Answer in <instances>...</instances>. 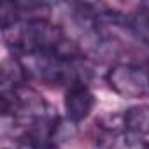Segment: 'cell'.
Masks as SVG:
<instances>
[{
    "instance_id": "6da1fadb",
    "label": "cell",
    "mask_w": 149,
    "mask_h": 149,
    "mask_svg": "<svg viewBox=\"0 0 149 149\" xmlns=\"http://www.w3.org/2000/svg\"><path fill=\"white\" fill-rule=\"evenodd\" d=\"M4 40L13 51L14 58L35 54H70L83 56L76 42L46 18H18L13 25L2 28Z\"/></svg>"
},
{
    "instance_id": "7a4b0ae2",
    "label": "cell",
    "mask_w": 149,
    "mask_h": 149,
    "mask_svg": "<svg viewBox=\"0 0 149 149\" xmlns=\"http://www.w3.org/2000/svg\"><path fill=\"white\" fill-rule=\"evenodd\" d=\"M26 77L37 79L51 86H65L88 83L90 68L83 63V56L70 54H35L16 58Z\"/></svg>"
},
{
    "instance_id": "3957f363",
    "label": "cell",
    "mask_w": 149,
    "mask_h": 149,
    "mask_svg": "<svg viewBox=\"0 0 149 149\" xmlns=\"http://www.w3.org/2000/svg\"><path fill=\"white\" fill-rule=\"evenodd\" d=\"M109 88L123 98L149 97V68L139 63H116L107 72Z\"/></svg>"
},
{
    "instance_id": "277c9868",
    "label": "cell",
    "mask_w": 149,
    "mask_h": 149,
    "mask_svg": "<svg viewBox=\"0 0 149 149\" xmlns=\"http://www.w3.org/2000/svg\"><path fill=\"white\" fill-rule=\"evenodd\" d=\"M63 105L65 116L72 125H79L81 121H84L95 107V95L90 90L88 83H76L68 86L65 90Z\"/></svg>"
},
{
    "instance_id": "5b68a950",
    "label": "cell",
    "mask_w": 149,
    "mask_h": 149,
    "mask_svg": "<svg viewBox=\"0 0 149 149\" xmlns=\"http://www.w3.org/2000/svg\"><path fill=\"white\" fill-rule=\"evenodd\" d=\"M97 149H149L146 137L125 128L107 126L97 137Z\"/></svg>"
},
{
    "instance_id": "8992f818",
    "label": "cell",
    "mask_w": 149,
    "mask_h": 149,
    "mask_svg": "<svg viewBox=\"0 0 149 149\" xmlns=\"http://www.w3.org/2000/svg\"><path fill=\"white\" fill-rule=\"evenodd\" d=\"M121 126L146 137L149 135V105H135L123 112Z\"/></svg>"
},
{
    "instance_id": "52a82bcc",
    "label": "cell",
    "mask_w": 149,
    "mask_h": 149,
    "mask_svg": "<svg viewBox=\"0 0 149 149\" xmlns=\"http://www.w3.org/2000/svg\"><path fill=\"white\" fill-rule=\"evenodd\" d=\"M125 25L144 46L149 47V11H140L126 16Z\"/></svg>"
}]
</instances>
